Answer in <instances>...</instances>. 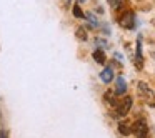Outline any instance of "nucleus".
Masks as SVG:
<instances>
[{
	"label": "nucleus",
	"mask_w": 155,
	"mask_h": 138,
	"mask_svg": "<svg viewBox=\"0 0 155 138\" xmlns=\"http://www.w3.org/2000/svg\"><path fill=\"white\" fill-rule=\"evenodd\" d=\"M132 103H134V100H132L130 97H125L124 100L120 101V103L117 105V117H125V115L130 111V108H132Z\"/></svg>",
	"instance_id": "obj_3"
},
{
	"label": "nucleus",
	"mask_w": 155,
	"mask_h": 138,
	"mask_svg": "<svg viewBox=\"0 0 155 138\" xmlns=\"http://www.w3.org/2000/svg\"><path fill=\"white\" fill-rule=\"evenodd\" d=\"M118 131H120V133L124 135V136H127V135H130V133H132V128L128 127L127 123L120 121V123H118Z\"/></svg>",
	"instance_id": "obj_10"
},
{
	"label": "nucleus",
	"mask_w": 155,
	"mask_h": 138,
	"mask_svg": "<svg viewBox=\"0 0 155 138\" xmlns=\"http://www.w3.org/2000/svg\"><path fill=\"white\" fill-rule=\"evenodd\" d=\"M75 37H77L80 42H87V40H88L87 30H85L84 27H78V28H77V32H75Z\"/></svg>",
	"instance_id": "obj_9"
},
{
	"label": "nucleus",
	"mask_w": 155,
	"mask_h": 138,
	"mask_svg": "<svg viewBox=\"0 0 155 138\" xmlns=\"http://www.w3.org/2000/svg\"><path fill=\"white\" fill-rule=\"evenodd\" d=\"M97 45H100V47H107V42H104L102 38H97Z\"/></svg>",
	"instance_id": "obj_15"
},
{
	"label": "nucleus",
	"mask_w": 155,
	"mask_h": 138,
	"mask_svg": "<svg viewBox=\"0 0 155 138\" xmlns=\"http://www.w3.org/2000/svg\"><path fill=\"white\" fill-rule=\"evenodd\" d=\"M72 10H74V17H77V18H84L85 17V14L82 12V8H80V5H78V4H75Z\"/></svg>",
	"instance_id": "obj_12"
},
{
	"label": "nucleus",
	"mask_w": 155,
	"mask_h": 138,
	"mask_svg": "<svg viewBox=\"0 0 155 138\" xmlns=\"http://www.w3.org/2000/svg\"><path fill=\"white\" fill-rule=\"evenodd\" d=\"M85 17L88 18V22H90V24L94 25V27H98V22H97V18H95V17H94V15H92V14H87V15H85Z\"/></svg>",
	"instance_id": "obj_14"
},
{
	"label": "nucleus",
	"mask_w": 155,
	"mask_h": 138,
	"mask_svg": "<svg viewBox=\"0 0 155 138\" xmlns=\"http://www.w3.org/2000/svg\"><path fill=\"white\" fill-rule=\"evenodd\" d=\"M92 57H94V60L97 62V63H100V65L105 63V53H104V50H100V48H97V50L92 53Z\"/></svg>",
	"instance_id": "obj_7"
},
{
	"label": "nucleus",
	"mask_w": 155,
	"mask_h": 138,
	"mask_svg": "<svg viewBox=\"0 0 155 138\" xmlns=\"http://www.w3.org/2000/svg\"><path fill=\"white\" fill-rule=\"evenodd\" d=\"M108 5H110L114 10H118V8L124 5V0H108Z\"/></svg>",
	"instance_id": "obj_13"
},
{
	"label": "nucleus",
	"mask_w": 155,
	"mask_h": 138,
	"mask_svg": "<svg viewBox=\"0 0 155 138\" xmlns=\"http://www.w3.org/2000/svg\"><path fill=\"white\" fill-rule=\"evenodd\" d=\"M100 80L104 82V83H110L112 80H114V72H112V68H104L100 73Z\"/></svg>",
	"instance_id": "obj_5"
},
{
	"label": "nucleus",
	"mask_w": 155,
	"mask_h": 138,
	"mask_svg": "<svg viewBox=\"0 0 155 138\" xmlns=\"http://www.w3.org/2000/svg\"><path fill=\"white\" fill-rule=\"evenodd\" d=\"M115 91H117L115 95H124L125 91H127V83H125V78L124 77H118L117 78V88H115Z\"/></svg>",
	"instance_id": "obj_6"
},
{
	"label": "nucleus",
	"mask_w": 155,
	"mask_h": 138,
	"mask_svg": "<svg viewBox=\"0 0 155 138\" xmlns=\"http://www.w3.org/2000/svg\"><path fill=\"white\" fill-rule=\"evenodd\" d=\"M135 62H137V67L142 68V42H140V38L137 40V55H135Z\"/></svg>",
	"instance_id": "obj_8"
},
{
	"label": "nucleus",
	"mask_w": 155,
	"mask_h": 138,
	"mask_svg": "<svg viewBox=\"0 0 155 138\" xmlns=\"http://www.w3.org/2000/svg\"><path fill=\"white\" fill-rule=\"evenodd\" d=\"M132 131H134V135L137 138H147L148 136V127H147V123H145V120L138 118V120L134 123Z\"/></svg>",
	"instance_id": "obj_2"
},
{
	"label": "nucleus",
	"mask_w": 155,
	"mask_h": 138,
	"mask_svg": "<svg viewBox=\"0 0 155 138\" xmlns=\"http://www.w3.org/2000/svg\"><path fill=\"white\" fill-rule=\"evenodd\" d=\"M104 100H105V101H108L110 105H117V103H115V93H114V91H110V90H108V91H105Z\"/></svg>",
	"instance_id": "obj_11"
},
{
	"label": "nucleus",
	"mask_w": 155,
	"mask_h": 138,
	"mask_svg": "<svg viewBox=\"0 0 155 138\" xmlns=\"http://www.w3.org/2000/svg\"><path fill=\"white\" fill-rule=\"evenodd\" d=\"M138 93H140L142 100H143L147 105L155 107V93L150 90V87H148L145 82H138Z\"/></svg>",
	"instance_id": "obj_1"
},
{
	"label": "nucleus",
	"mask_w": 155,
	"mask_h": 138,
	"mask_svg": "<svg viewBox=\"0 0 155 138\" xmlns=\"http://www.w3.org/2000/svg\"><path fill=\"white\" fill-rule=\"evenodd\" d=\"M118 24H120L124 28H134V24H135L134 14H132V12H125V14L118 18Z\"/></svg>",
	"instance_id": "obj_4"
},
{
	"label": "nucleus",
	"mask_w": 155,
	"mask_h": 138,
	"mask_svg": "<svg viewBox=\"0 0 155 138\" xmlns=\"http://www.w3.org/2000/svg\"><path fill=\"white\" fill-rule=\"evenodd\" d=\"M0 138H7V133L4 130H0Z\"/></svg>",
	"instance_id": "obj_16"
}]
</instances>
